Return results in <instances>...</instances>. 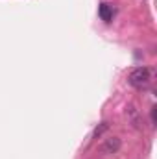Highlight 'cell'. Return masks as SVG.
Returning <instances> with one entry per match:
<instances>
[{
  "label": "cell",
  "mask_w": 157,
  "mask_h": 159,
  "mask_svg": "<svg viewBox=\"0 0 157 159\" xmlns=\"http://www.w3.org/2000/svg\"><path fill=\"white\" fill-rule=\"evenodd\" d=\"M107 129H109V122H100V124L94 128V131H92V139H100Z\"/></svg>",
  "instance_id": "cell-5"
},
{
  "label": "cell",
  "mask_w": 157,
  "mask_h": 159,
  "mask_svg": "<svg viewBox=\"0 0 157 159\" xmlns=\"http://www.w3.org/2000/svg\"><path fill=\"white\" fill-rule=\"evenodd\" d=\"M126 119H128V124H131V128L142 129V117H141V111L137 109L135 104H129L126 107Z\"/></svg>",
  "instance_id": "cell-2"
},
{
  "label": "cell",
  "mask_w": 157,
  "mask_h": 159,
  "mask_svg": "<svg viewBox=\"0 0 157 159\" xmlns=\"http://www.w3.org/2000/svg\"><path fill=\"white\" fill-rule=\"evenodd\" d=\"M98 13H100L102 20H105V22H109V20L113 19V7H111L109 4H102L100 9H98Z\"/></svg>",
  "instance_id": "cell-4"
},
{
  "label": "cell",
  "mask_w": 157,
  "mask_h": 159,
  "mask_svg": "<svg viewBox=\"0 0 157 159\" xmlns=\"http://www.w3.org/2000/svg\"><path fill=\"white\" fill-rule=\"evenodd\" d=\"M152 124H155V107L152 109Z\"/></svg>",
  "instance_id": "cell-6"
},
{
  "label": "cell",
  "mask_w": 157,
  "mask_h": 159,
  "mask_svg": "<svg viewBox=\"0 0 157 159\" xmlns=\"http://www.w3.org/2000/svg\"><path fill=\"white\" fill-rule=\"evenodd\" d=\"M122 146V141L118 137H109L105 139L102 144H100V154L102 156H111V154H117Z\"/></svg>",
  "instance_id": "cell-3"
},
{
  "label": "cell",
  "mask_w": 157,
  "mask_h": 159,
  "mask_svg": "<svg viewBox=\"0 0 157 159\" xmlns=\"http://www.w3.org/2000/svg\"><path fill=\"white\" fill-rule=\"evenodd\" d=\"M128 81H129V85H133L135 89H142V87H146V85L152 81V70H150L148 67H137V69H133V70L129 72Z\"/></svg>",
  "instance_id": "cell-1"
}]
</instances>
